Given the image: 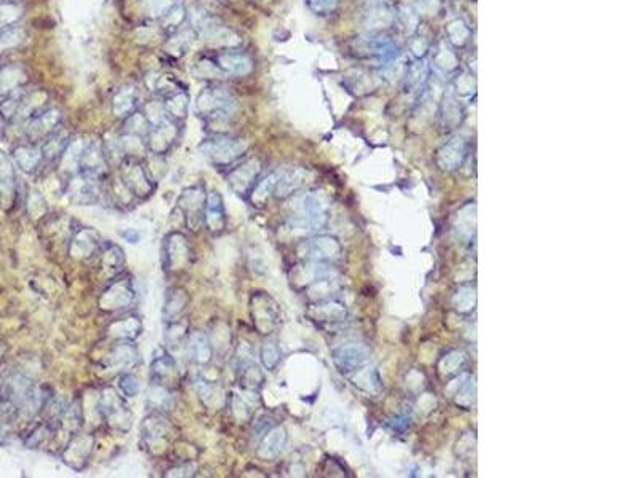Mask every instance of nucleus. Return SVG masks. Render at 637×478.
I'll return each instance as SVG.
<instances>
[{"mask_svg":"<svg viewBox=\"0 0 637 478\" xmlns=\"http://www.w3.org/2000/svg\"><path fill=\"white\" fill-rule=\"evenodd\" d=\"M281 173L282 171L271 173L270 175H266L265 179H261L260 182H257V184L254 185V189L249 193V203L252 204V206H255V208L265 206L266 201H268V198L272 196V193H274L277 180H279V178H281Z\"/></svg>","mask_w":637,"mask_h":478,"instance_id":"cd10ccee","label":"nucleus"},{"mask_svg":"<svg viewBox=\"0 0 637 478\" xmlns=\"http://www.w3.org/2000/svg\"><path fill=\"white\" fill-rule=\"evenodd\" d=\"M140 362V354L134 341H112L110 349L102 358V365L113 373L131 372Z\"/></svg>","mask_w":637,"mask_h":478,"instance_id":"1a4fd4ad","label":"nucleus"},{"mask_svg":"<svg viewBox=\"0 0 637 478\" xmlns=\"http://www.w3.org/2000/svg\"><path fill=\"white\" fill-rule=\"evenodd\" d=\"M177 379V365L166 346H158L150 363V383H158L173 389Z\"/></svg>","mask_w":637,"mask_h":478,"instance_id":"ddd939ff","label":"nucleus"},{"mask_svg":"<svg viewBox=\"0 0 637 478\" xmlns=\"http://www.w3.org/2000/svg\"><path fill=\"white\" fill-rule=\"evenodd\" d=\"M260 169V163L255 158L247 159L246 163L239 164L237 168L231 169L230 173L226 174V180H228L231 190L242 198L249 196L250 190H252L254 185L257 184Z\"/></svg>","mask_w":637,"mask_h":478,"instance_id":"2eb2a0df","label":"nucleus"},{"mask_svg":"<svg viewBox=\"0 0 637 478\" xmlns=\"http://www.w3.org/2000/svg\"><path fill=\"white\" fill-rule=\"evenodd\" d=\"M204 226L210 235H221L226 229V209L224 198L217 190L207 191L206 209H204Z\"/></svg>","mask_w":637,"mask_h":478,"instance_id":"f3484780","label":"nucleus"},{"mask_svg":"<svg viewBox=\"0 0 637 478\" xmlns=\"http://www.w3.org/2000/svg\"><path fill=\"white\" fill-rule=\"evenodd\" d=\"M196 472H198V464L196 463H193V461H189V463H182V464H177V465H174V468H170L166 474H164V477H195L196 475Z\"/></svg>","mask_w":637,"mask_h":478,"instance_id":"37998d69","label":"nucleus"},{"mask_svg":"<svg viewBox=\"0 0 637 478\" xmlns=\"http://www.w3.org/2000/svg\"><path fill=\"white\" fill-rule=\"evenodd\" d=\"M174 126L170 123H161L156 129L152 131L150 147L153 152L161 153L169 149V145L174 140Z\"/></svg>","mask_w":637,"mask_h":478,"instance_id":"c9c22d12","label":"nucleus"},{"mask_svg":"<svg viewBox=\"0 0 637 478\" xmlns=\"http://www.w3.org/2000/svg\"><path fill=\"white\" fill-rule=\"evenodd\" d=\"M363 381H365L367 386L363 389L365 391H378L381 388V381H379V377H378V373L374 372V370H372V372H369V370H365V372H360V370H358V373H357V377L354 378V383L358 386L360 383H363Z\"/></svg>","mask_w":637,"mask_h":478,"instance_id":"79ce46f5","label":"nucleus"},{"mask_svg":"<svg viewBox=\"0 0 637 478\" xmlns=\"http://www.w3.org/2000/svg\"><path fill=\"white\" fill-rule=\"evenodd\" d=\"M140 434L144 445L152 454H161L166 451L170 440L174 437V428L164 417V413L150 412L140 426Z\"/></svg>","mask_w":637,"mask_h":478,"instance_id":"f03ea898","label":"nucleus"},{"mask_svg":"<svg viewBox=\"0 0 637 478\" xmlns=\"http://www.w3.org/2000/svg\"><path fill=\"white\" fill-rule=\"evenodd\" d=\"M301 184H303V175H301L298 171H292V173H281V178H279L276 189H274V195L276 198H287L288 195H292L295 190H298Z\"/></svg>","mask_w":637,"mask_h":478,"instance_id":"f704fd0d","label":"nucleus"},{"mask_svg":"<svg viewBox=\"0 0 637 478\" xmlns=\"http://www.w3.org/2000/svg\"><path fill=\"white\" fill-rule=\"evenodd\" d=\"M189 322L184 317L177 321L166 322V332H164V343L168 349H180L185 348L186 340H189Z\"/></svg>","mask_w":637,"mask_h":478,"instance_id":"c85d7f7f","label":"nucleus"},{"mask_svg":"<svg viewBox=\"0 0 637 478\" xmlns=\"http://www.w3.org/2000/svg\"><path fill=\"white\" fill-rule=\"evenodd\" d=\"M78 168L82 174H87L96 180H102V178L107 174V168L104 155H102L98 145L91 144L88 147H85L82 150V155H80Z\"/></svg>","mask_w":637,"mask_h":478,"instance_id":"5701e85b","label":"nucleus"},{"mask_svg":"<svg viewBox=\"0 0 637 478\" xmlns=\"http://www.w3.org/2000/svg\"><path fill=\"white\" fill-rule=\"evenodd\" d=\"M207 191L203 185L189 187L180 193L177 209L184 215L185 226L191 231H199L204 226V209H206Z\"/></svg>","mask_w":637,"mask_h":478,"instance_id":"423d86ee","label":"nucleus"},{"mask_svg":"<svg viewBox=\"0 0 637 478\" xmlns=\"http://www.w3.org/2000/svg\"><path fill=\"white\" fill-rule=\"evenodd\" d=\"M15 191V171L10 159L0 153V195L11 196Z\"/></svg>","mask_w":637,"mask_h":478,"instance_id":"4c0bfd02","label":"nucleus"},{"mask_svg":"<svg viewBox=\"0 0 637 478\" xmlns=\"http://www.w3.org/2000/svg\"><path fill=\"white\" fill-rule=\"evenodd\" d=\"M249 311L257 332L266 337L274 332L281 321L277 303L265 292H255L250 297Z\"/></svg>","mask_w":637,"mask_h":478,"instance_id":"39448f33","label":"nucleus"},{"mask_svg":"<svg viewBox=\"0 0 637 478\" xmlns=\"http://www.w3.org/2000/svg\"><path fill=\"white\" fill-rule=\"evenodd\" d=\"M369 351L365 345L348 343L333 352V362L341 373H351L367 362Z\"/></svg>","mask_w":637,"mask_h":478,"instance_id":"dca6fc26","label":"nucleus"},{"mask_svg":"<svg viewBox=\"0 0 637 478\" xmlns=\"http://www.w3.org/2000/svg\"><path fill=\"white\" fill-rule=\"evenodd\" d=\"M102 244H104V241L101 239L98 231L80 226V229L72 231L69 255L73 260H88L93 255L101 252Z\"/></svg>","mask_w":637,"mask_h":478,"instance_id":"f8f14e48","label":"nucleus"},{"mask_svg":"<svg viewBox=\"0 0 637 478\" xmlns=\"http://www.w3.org/2000/svg\"><path fill=\"white\" fill-rule=\"evenodd\" d=\"M308 3L317 13H328V11H332L337 7L338 0H308Z\"/></svg>","mask_w":637,"mask_h":478,"instance_id":"a18cd8bd","label":"nucleus"},{"mask_svg":"<svg viewBox=\"0 0 637 478\" xmlns=\"http://www.w3.org/2000/svg\"><path fill=\"white\" fill-rule=\"evenodd\" d=\"M287 443V432L282 426H272L266 434L260 438L257 447V456L263 461L276 459L282 453Z\"/></svg>","mask_w":637,"mask_h":478,"instance_id":"412c9836","label":"nucleus"},{"mask_svg":"<svg viewBox=\"0 0 637 478\" xmlns=\"http://www.w3.org/2000/svg\"><path fill=\"white\" fill-rule=\"evenodd\" d=\"M272 428L271 418L270 417H260L257 421L254 423V437L261 438L266 432Z\"/></svg>","mask_w":637,"mask_h":478,"instance_id":"49530a36","label":"nucleus"},{"mask_svg":"<svg viewBox=\"0 0 637 478\" xmlns=\"http://www.w3.org/2000/svg\"><path fill=\"white\" fill-rule=\"evenodd\" d=\"M136 300V287L131 276H117L98 298V308L104 312H117L129 308Z\"/></svg>","mask_w":637,"mask_h":478,"instance_id":"20e7f679","label":"nucleus"},{"mask_svg":"<svg viewBox=\"0 0 637 478\" xmlns=\"http://www.w3.org/2000/svg\"><path fill=\"white\" fill-rule=\"evenodd\" d=\"M66 145H67L66 138H62V136L56 134V136H53V138L47 140V144H45L43 150H42V155H43V158H56V157H59L61 153L66 150Z\"/></svg>","mask_w":637,"mask_h":478,"instance_id":"a19ab883","label":"nucleus"},{"mask_svg":"<svg viewBox=\"0 0 637 478\" xmlns=\"http://www.w3.org/2000/svg\"><path fill=\"white\" fill-rule=\"evenodd\" d=\"M94 449V437L91 434H82V432H75V434L69 437V440L62 448L61 459L69 465L73 470H83L85 465L88 464V461L93 454Z\"/></svg>","mask_w":637,"mask_h":478,"instance_id":"9b49d317","label":"nucleus"},{"mask_svg":"<svg viewBox=\"0 0 637 478\" xmlns=\"http://www.w3.org/2000/svg\"><path fill=\"white\" fill-rule=\"evenodd\" d=\"M185 348H186V351H189L191 362H195L196 365L204 367V365H207V363L212 362V358H214L212 343H210L209 335L206 332H203V330H195V332H190Z\"/></svg>","mask_w":637,"mask_h":478,"instance_id":"aec40b11","label":"nucleus"},{"mask_svg":"<svg viewBox=\"0 0 637 478\" xmlns=\"http://www.w3.org/2000/svg\"><path fill=\"white\" fill-rule=\"evenodd\" d=\"M101 266L107 276L115 277L124 266V250L115 242H104L101 249Z\"/></svg>","mask_w":637,"mask_h":478,"instance_id":"a878e982","label":"nucleus"},{"mask_svg":"<svg viewBox=\"0 0 637 478\" xmlns=\"http://www.w3.org/2000/svg\"><path fill=\"white\" fill-rule=\"evenodd\" d=\"M189 292L184 287L174 286L166 290L164 295V305H163V319L164 322H173L177 319L184 317V312L189 308Z\"/></svg>","mask_w":637,"mask_h":478,"instance_id":"4be33fe9","label":"nucleus"},{"mask_svg":"<svg viewBox=\"0 0 637 478\" xmlns=\"http://www.w3.org/2000/svg\"><path fill=\"white\" fill-rule=\"evenodd\" d=\"M144 330L139 314H124L112 321L105 328L110 341H136Z\"/></svg>","mask_w":637,"mask_h":478,"instance_id":"a211bd4d","label":"nucleus"},{"mask_svg":"<svg viewBox=\"0 0 637 478\" xmlns=\"http://www.w3.org/2000/svg\"><path fill=\"white\" fill-rule=\"evenodd\" d=\"M174 407V392L168 386L150 383L147 388V408L153 413H168Z\"/></svg>","mask_w":637,"mask_h":478,"instance_id":"b1692460","label":"nucleus"},{"mask_svg":"<svg viewBox=\"0 0 637 478\" xmlns=\"http://www.w3.org/2000/svg\"><path fill=\"white\" fill-rule=\"evenodd\" d=\"M82 424H83L82 400L77 398V400H73L69 407L64 408V412H62L61 418L58 421V428H59V430H64L66 434L73 435L75 432L80 430Z\"/></svg>","mask_w":637,"mask_h":478,"instance_id":"7c9ffc66","label":"nucleus"},{"mask_svg":"<svg viewBox=\"0 0 637 478\" xmlns=\"http://www.w3.org/2000/svg\"><path fill=\"white\" fill-rule=\"evenodd\" d=\"M465 153H467V145H465L464 139L454 138L438 152V164L446 171L456 169L462 164Z\"/></svg>","mask_w":637,"mask_h":478,"instance_id":"393cba45","label":"nucleus"},{"mask_svg":"<svg viewBox=\"0 0 637 478\" xmlns=\"http://www.w3.org/2000/svg\"><path fill=\"white\" fill-rule=\"evenodd\" d=\"M236 375L242 388L249 392H257L265 381L263 373H261L260 367L255 362L249 363V365L242 367L241 370H237Z\"/></svg>","mask_w":637,"mask_h":478,"instance_id":"2f4dec72","label":"nucleus"},{"mask_svg":"<svg viewBox=\"0 0 637 478\" xmlns=\"http://www.w3.org/2000/svg\"><path fill=\"white\" fill-rule=\"evenodd\" d=\"M199 150L206 157L210 163L219 164V166H226L235 161L237 157H241L246 150V144L242 140L230 139V138H214L199 145Z\"/></svg>","mask_w":637,"mask_h":478,"instance_id":"9d476101","label":"nucleus"},{"mask_svg":"<svg viewBox=\"0 0 637 478\" xmlns=\"http://www.w3.org/2000/svg\"><path fill=\"white\" fill-rule=\"evenodd\" d=\"M117 386H118L119 394L124 396V397H128V398L138 397V396H139V392H140L139 378L136 377V375L131 373V372L119 373Z\"/></svg>","mask_w":637,"mask_h":478,"instance_id":"58836bf2","label":"nucleus"},{"mask_svg":"<svg viewBox=\"0 0 637 478\" xmlns=\"http://www.w3.org/2000/svg\"><path fill=\"white\" fill-rule=\"evenodd\" d=\"M2 352H3V346H2V343H0V356H2Z\"/></svg>","mask_w":637,"mask_h":478,"instance_id":"09e8293b","label":"nucleus"},{"mask_svg":"<svg viewBox=\"0 0 637 478\" xmlns=\"http://www.w3.org/2000/svg\"><path fill=\"white\" fill-rule=\"evenodd\" d=\"M191 246L184 233L173 231L163 239L161 263L166 273H180L186 270L191 261Z\"/></svg>","mask_w":637,"mask_h":478,"instance_id":"7ed1b4c3","label":"nucleus"},{"mask_svg":"<svg viewBox=\"0 0 637 478\" xmlns=\"http://www.w3.org/2000/svg\"><path fill=\"white\" fill-rule=\"evenodd\" d=\"M252 362H255L252 348H250L246 341H241V343L236 346L235 358H233V368H235V372H237V370H241L242 367H246Z\"/></svg>","mask_w":637,"mask_h":478,"instance_id":"ea45409f","label":"nucleus"},{"mask_svg":"<svg viewBox=\"0 0 637 478\" xmlns=\"http://www.w3.org/2000/svg\"><path fill=\"white\" fill-rule=\"evenodd\" d=\"M119 173H122V184L131 196L147 199L155 191V184L149 178L145 168L136 159H124Z\"/></svg>","mask_w":637,"mask_h":478,"instance_id":"6e6552de","label":"nucleus"},{"mask_svg":"<svg viewBox=\"0 0 637 478\" xmlns=\"http://www.w3.org/2000/svg\"><path fill=\"white\" fill-rule=\"evenodd\" d=\"M99 180L80 173L73 175L67 184V198L77 206H91L99 201Z\"/></svg>","mask_w":637,"mask_h":478,"instance_id":"4468645a","label":"nucleus"},{"mask_svg":"<svg viewBox=\"0 0 637 478\" xmlns=\"http://www.w3.org/2000/svg\"><path fill=\"white\" fill-rule=\"evenodd\" d=\"M122 236H123L124 241L129 242V244H139V242H140V239H142L140 233H139L138 230H134V229L124 230V231L122 233Z\"/></svg>","mask_w":637,"mask_h":478,"instance_id":"de8ad7c7","label":"nucleus"},{"mask_svg":"<svg viewBox=\"0 0 637 478\" xmlns=\"http://www.w3.org/2000/svg\"><path fill=\"white\" fill-rule=\"evenodd\" d=\"M231 407H233V412H235V417H236L237 421H241V423H244V421H247L250 412H249V407L246 405V402H244L241 397L233 396L231 397Z\"/></svg>","mask_w":637,"mask_h":478,"instance_id":"c03bdc74","label":"nucleus"},{"mask_svg":"<svg viewBox=\"0 0 637 478\" xmlns=\"http://www.w3.org/2000/svg\"><path fill=\"white\" fill-rule=\"evenodd\" d=\"M195 388L198 392V397L201 398V402L204 403V405L215 407L217 403H221V400H224V397H221L224 396V392L220 391L219 384L212 383V381L198 378L195 381Z\"/></svg>","mask_w":637,"mask_h":478,"instance_id":"473e14b6","label":"nucleus"},{"mask_svg":"<svg viewBox=\"0 0 637 478\" xmlns=\"http://www.w3.org/2000/svg\"><path fill=\"white\" fill-rule=\"evenodd\" d=\"M339 250L341 249L338 241L332 236H317L301 244V252H303L305 257L314 261L332 260L338 257Z\"/></svg>","mask_w":637,"mask_h":478,"instance_id":"6ab92c4d","label":"nucleus"},{"mask_svg":"<svg viewBox=\"0 0 637 478\" xmlns=\"http://www.w3.org/2000/svg\"><path fill=\"white\" fill-rule=\"evenodd\" d=\"M59 123V113L56 110H51L48 113H43L42 117L32 120V123L27 128V138L31 142H38L48 136L56 129V124Z\"/></svg>","mask_w":637,"mask_h":478,"instance_id":"bb28decb","label":"nucleus"},{"mask_svg":"<svg viewBox=\"0 0 637 478\" xmlns=\"http://www.w3.org/2000/svg\"><path fill=\"white\" fill-rule=\"evenodd\" d=\"M98 410L105 423L112 429L122 432V434L128 432L131 426H133V412L129 410L128 403L124 402L122 394H118L115 389L105 388L101 391L98 398Z\"/></svg>","mask_w":637,"mask_h":478,"instance_id":"f257e3e1","label":"nucleus"},{"mask_svg":"<svg viewBox=\"0 0 637 478\" xmlns=\"http://www.w3.org/2000/svg\"><path fill=\"white\" fill-rule=\"evenodd\" d=\"M311 317L318 322H338L346 317V308L338 301L328 300L321 301V303L312 305Z\"/></svg>","mask_w":637,"mask_h":478,"instance_id":"c756f323","label":"nucleus"},{"mask_svg":"<svg viewBox=\"0 0 637 478\" xmlns=\"http://www.w3.org/2000/svg\"><path fill=\"white\" fill-rule=\"evenodd\" d=\"M13 157L18 163V166L24 171V173H34L38 168L40 161H42V152L38 149H34V147H18L15 150Z\"/></svg>","mask_w":637,"mask_h":478,"instance_id":"72a5a7b5","label":"nucleus"},{"mask_svg":"<svg viewBox=\"0 0 637 478\" xmlns=\"http://www.w3.org/2000/svg\"><path fill=\"white\" fill-rule=\"evenodd\" d=\"M282 352L279 348L277 341L266 340L265 343H261L260 348V362L266 370H274L279 363H281Z\"/></svg>","mask_w":637,"mask_h":478,"instance_id":"e433bc0d","label":"nucleus"},{"mask_svg":"<svg viewBox=\"0 0 637 478\" xmlns=\"http://www.w3.org/2000/svg\"><path fill=\"white\" fill-rule=\"evenodd\" d=\"M327 224V209L316 195L303 198L301 208L288 219V225L295 230L316 231Z\"/></svg>","mask_w":637,"mask_h":478,"instance_id":"0eeeda50","label":"nucleus"}]
</instances>
